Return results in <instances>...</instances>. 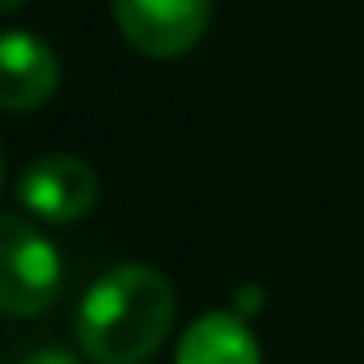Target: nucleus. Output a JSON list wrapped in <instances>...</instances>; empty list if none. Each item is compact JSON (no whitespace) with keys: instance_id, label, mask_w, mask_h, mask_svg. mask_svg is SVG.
I'll use <instances>...</instances> for the list:
<instances>
[{"instance_id":"nucleus-1","label":"nucleus","mask_w":364,"mask_h":364,"mask_svg":"<svg viewBox=\"0 0 364 364\" xmlns=\"http://www.w3.org/2000/svg\"><path fill=\"white\" fill-rule=\"evenodd\" d=\"M174 284L149 263L97 275L77 305V343L93 364L153 360L174 326Z\"/></svg>"},{"instance_id":"nucleus-2","label":"nucleus","mask_w":364,"mask_h":364,"mask_svg":"<svg viewBox=\"0 0 364 364\" xmlns=\"http://www.w3.org/2000/svg\"><path fill=\"white\" fill-rule=\"evenodd\" d=\"M60 284L64 263L55 242L21 216H0V314L38 318L55 305Z\"/></svg>"},{"instance_id":"nucleus-3","label":"nucleus","mask_w":364,"mask_h":364,"mask_svg":"<svg viewBox=\"0 0 364 364\" xmlns=\"http://www.w3.org/2000/svg\"><path fill=\"white\" fill-rule=\"evenodd\" d=\"M110 13L132 51L149 60H178L203 38L212 0H110Z\"/></svg>"},{"instance_id":"nucleus-4","label":"nucleus","mask_w":364,"mask_h":364,"mask_svg":"<svg viewBox=\"0 0 364 364\" xmlns=\"http://www.w3.org/2000/svg\"><path fill=\"white\" fill-rule=\"evenodd\" d=\"M21 208L47 225H73L97 203V174L73 153L38 157L17 182Z\"/></svg>"},{"instance_id":"nucleus-5","label":"nucleus","mask_w":364,"mask_h":364,"mask_svg":"<svg viewBox=\"0 0 364 364\" xmlns=\"http://www.w3.org/2000/svg\"><path fill=\"white\" fill-rule=\"evenodd\" d=\"M55 85V51L26 30H0V110H38Z\"/></svg>"},{"instance_id":"nucleus-6","label":"nucleus","mask_w":364,"mask_h":364,"mask_svg":"<svg viewBox=\"0 0 364 364\" xmlns=\"http://www.w3.org/2000/svg\"><path fill=\"white\" fill-rule=\"evenodd\" d=\"M174 364H263V356L242 314H203L182 331Z\"/></svg>"},{"instance_id":"nucleus-7","label":"nucleus","mask_w":364,"mask_h":364,"mask_svg":"<svg viewBox=\"0 0 364 364\" xmlns=\"http://www.w3.org/2000/svg\"><path fill=\"white\" fill-rule=\"evenodd\" d=\"M17 364H81V356L68 352V348H34V352H26Z\"/></svg>"},{"instance_id":"nucleus-8","label":"nucleus","mask_w":364,"mask_h":364,"mask_svg":"<svg viewBox=\"0 0 364 364\" xmlns=\"http://www.w3.org/2000/svg\"><path fill=\"white\" fill-rule=\"evenodd\" d=\"M21 4H26V0H0V17H4V13H13V9H21Z\"/></svg>"},{"instance_id":"nucleus-9","label":"nucleus","mask_w":364,"mask_h":364,"mask_svg":"<svg viewBox=\"0 0 364 364\" xmlns=\"http://www.w3.org/2000/svg\"><path fill=\"white\" fill-rule=\"evenodd\" d=\"M0 191H4V157H0Z\"/></svg>"}]
</instances>
